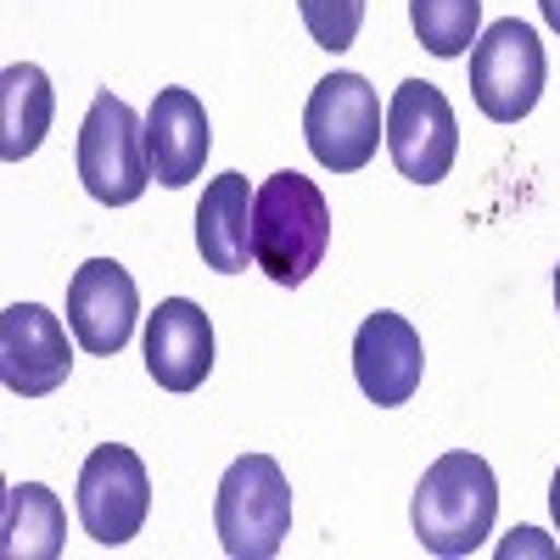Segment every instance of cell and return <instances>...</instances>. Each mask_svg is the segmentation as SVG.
I'll return each mask as SVG.
<instances>
[{"mask_svg":"<svg viewBox=\"0 0 560 560\" xmlns=\"http://www.w3.org/2000/svg\"><path fill=\"white\" fill-rule=\"evenodd\" d=\"M331 247V202L298 168L269 174L253 191V264L275 287H303Z\"/></svg>","mask_w":560,"mask_h":560,"instance_id":"1","label":"cell"},{"mask_svg":"<svg viewBox=\"0 0 560 560\" xmlns=\"http://www.w3.org/2000/svg\"><path fill=\"white\" fill-rule=\"evenodd\" d=\"M147 516H152V477H147V465H140V454L124 448V443L90 448V459L79 465V522H84V533L107 549H118V544L140 538Z\"/></svg>","mask_w":560,"mask_h":560,"instance_id":"7","label":"cell"},{"mask_svg":"<svg viewBox=\"0 0 560 560\" xmlns=\"http://www.w3.org/2000/svg\"><path fill=\"white\" fill-rule=\"evenodd\" d=\"M68 538L62 499L45 482H18L7 488V522H0V549L7 560H57Z\"/></svg>","mask_w":560,"mask_h":560,"instance_id":"16","label":"cell"},{"mask_svg":"<svg viewBox=\"0 0 560 560\" xmlns=\"http://www.w3.org/2000/svg\"><path fill=\"white\" fill-rule=\"evenodd\" d=\"M51 113H57V90L45 79V68L12 62L0 73V158L7 163L34 158L45 129H51Z\"/></svg>","mask_w":560,"mask_h":560,"instance_id":"15","label":"cell"},{"mask_svg":"<svg viewBox=\"0 0 560 560\" xmlns=\"http://www.w3.org/2000/svg\"><path fill=\"white\" fill-rule=\"evenodd\" d=\"M382 135H387V113H382V96L370 90L364 73H331L314 84V96L303 107V140H308L319 168L359 174L376 158Z\"/></svg>","mask_w":560,"mask_h":560,"instance_id":"5","label":"cell"},{"mask_svg":"<svg viewBox=\"0 0 560 560\" xmlns=\"http://www.w3.org/2000/svg\"><path fill=\"white\" fill-rule=\"evenodd\" d=\"M298 12L319 51H348L364 23V0H298Z\"/></svg>","mask_w":560,"mask_h":560,"instance_id":"18","label":"cell"},{"mask_svg":"<svg viewBox=\"0 0 560 560\" xmlns=\"http://www.w3.org/2000/svg\"><path fill=\"white\" fill-rule=\"evenodd\" d=\"M213 370V319L191 298H168L147 314V376L163 393H197Z\"/></svg>","mask_w":560,"mask_h":560,"instance_id":"12","label":"cell"},{"mask_svg":"<svg viewBox=\"0 0 560 560\" xmlns=\"http://www.w3.org/2000/svg\"><path fill=\"white\" fill-rule=\"evenodd\" d=\"M197 253L219 275H242L253 264V185L247 174L208 179L197 208Z\"/></svg>","mask_w":560,"mask_h":560,"instance_id":"14","label":"cell"},{"mask_svg":"<svg viewBox=\"0 0 560 560\" xmlns=\"http://www.w3.org/2000/svg\"><path fill=\"white\" fill-rule=\"evenodd\" d=\"M68 331L73 325H62L39 303H12L0 314V382H7V393H18V398L57 393L73 370Z\"/></svg>","mask_w":560,"mask_h":560,"instance_id":"9","label":"cell"},{"mask_svg":"<svg viewBox=\"0 0 560 560\" xmlns=\"http://www.w3.org/2000/svg\"><path fill=\"white\" fill-rule=\"evenodd\" d=\"M420 376H427V348H420V331L382 308V314H370L359 325V337H353V382L370 404H382V409H398L420 393Z\"/></svg>","mask_w":560,"mask_h":560,"instance_id":"11","label":"cell"},{"mask_svg":"<svg viewBox=\"0 0 560 560\" xmlns=\"http://www.w3.org/2000/svg\"><path fill=\"white\" fill-rule=\"evenodd\" d=\"M493 516H499V482H493V465L471 448H454L443 459L427 465V477L415 488V504H409V522H415V538L427 555H471L488 544L493 533Z\"/></svg>","mask_w":560,"mask_h":560,"instance_id":"2","label":"cell"},{"mask_svg":"<svg viewBox=\"0 0 560 560\" xmlns=\"http://www.w3.org/2000/svg\"><path fill=\"white\" fill-rule=\"evenodd\" d=\"M409 23L432 57H465L482 28V0H409Z\"/></svg>","mask_w":560,"mask_h":560,"instance_id":"17","label":"cell"},{"mask_svg":"<svg viewBox=\"0 0 560 560\" xmlns=\"http://www.w3.org/2000/svg\"><path fill=\"white\" fill-rule=\"evenodd\" d=\"M79 179L107 208L140 202L152 185L147 118H135V107L118 102L113 90H96V102H90V113L79 124Z\"/></svg>","mask_w":560,"mask_h":560,"instance_id":"4","label":"cell"},{"mask_svg":"<svg viewBox=\"0 0 560 560\" xmlns=\"http://www.w3.org/2000/svg\"><path fill=\"white\" fill-rule=\"evenodd\" d=\"M68 325L84 353H124V342L140 325V292L135 275L113 258H90L84 269H73L68 280Z\"/></svg>","mask_w":560,"mask_h":560,"instance_id":"10","label":"cell"},{"mask_svg":"<svg viewBox=\"0 0 560 560\" xmlns=\"http://www.w3.org/2000/svg\"><path fill=\"white\" fill-rule=\"evenodd\" d=\"M549 510H555V527H560V471H555V482H549Z\"/></svg>","mask_w":560,"mask_h":560,"instance_id":"20","label":"cell"},{"mask_svg":"<svg viewBox=\"0 0 560 560\" xmlns=\"http://www.w3.org/2000/svg\"><path fill=\"white\" fill-rule=\"evenodd\" d=\"M544 79H549V62H544V45H538L533 23L499 18L477 34V45H471V96L493 124H522L544 96Z\"/></svg>","mask_w":560,"mask_h":560,"instance_id":"6","label":"cell"},{"mask_svg":"<svg viewBox=\"0 0 560 560\" xmlns=\"http://www.w3.org/2000/svg\"><path fill=\"white\" fill-rule=\"evenodd\" d=\"M208 113L197 102V90H158V102L147 113V158H152V179L168 185V191H179V185H191L208 163Z\"/></svg>","mask_w":560,"mask_h":560,"instance_id":"13","label":"cell"},{"mask_svg":"<svg viewBox=\"0 0 560 560\" xmlns=\"http://www.w3.org/2000/svg\"><path fill=\"white\" fill-rule=\"evenodd\" d=\"M538 12H544V23L560 34V0H538Z\"/></svg>","mask_w":560,"mask_h":560,"instance_id":"19","label":"cell"},{"mask_svg":"<svg viewBox=\"0 0 560 560\" xmlns=\"http://www.w3.org/2000/svg\"><path fill=\"white\" fill-rule=\"evenodd\" d=\"M387 152L398 163L404 179L415 185H438L448 179L454 158H459V118L448 107V96L427 79H404L387 102Z\"/></svg>","mask_w":560,"mask_h":560,"instance_id":"8","label":"cell"},{"mask_svg":"<svg viewBox=\"0 0 560 560\" xmlns=\"http://www.w3.org/2000/svg\"><path fill=\"white\" fill-rule=\"evenodd\" d=\"M555 308H560V269H555Z\"/></svg>","mask_w":560,"mask_h":560,"instance_id":"21","label":"cell"},{"mask_svg":"<svg viewBox=\"0 0 560 560\" xmlns=\"http://www.w3.org/2000/svg\"><path fill=\"white\" fill-rule=\"evenodd\" d=\"M213 527L230 560H269L292 533V482L269 454H242L213 493Z\"/></svg>","mask_w":560,"mask_h":560,"instance_id":"3","label":"cell"}]
</instances>
